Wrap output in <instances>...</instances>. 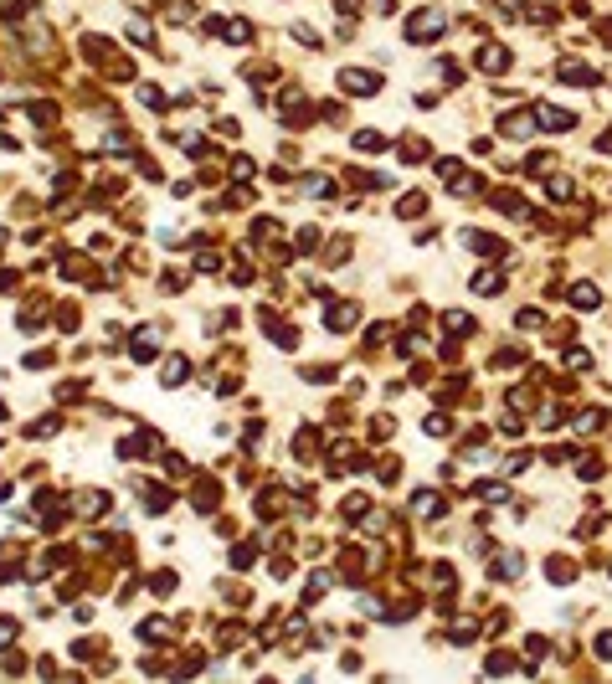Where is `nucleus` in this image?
<instances>
[{"label": "nucleus", "mask_w": 612, "mask_h": 684, "mask_svg": "<svg viewBox=\"0 0 612 684\" xmlns=\"http://www.w3.org/2000/svg\"><path fill=\"white\" fill-rule=\"evenodd\" d=\"M437 31H448V11H417V16H407V41H432Z\"/></svg>", "instance_id": "1"}, {"label": "nucleus", "mask_w": 612, "mask_h": 684, "mask_svg": "<svg viewBox=\"0 0 612 684\" xmlns=\"http://www.w3.org/2000/svg\"><path fill=\"white\" fill-rule=\"evenodd\" d=\"M340 87H345L350 98H360V93L370 98V93H381V78H376V73H360V68H345V73H340Z\"/></svg>", "instance_id": "2"}, {"label": "nucleus", "mask_w": 612, "mask_h": 684, "mask_svg": "<svg viewBox=\"0 0 612 684\" xmlns=\"http://www.w3.org/2000/svg\"><path fill=\"white\" fill-rule=\"evenodd\" d=\"M535 119H540V129H551V134H566L576 119L566 114V108H556V103H535Z\"/></svg>", "instance_id": "3"}, {"label": "nucleus", "mask_w": 612, "mask_h": 684, "mask_svg": "<svg viewBox=\"0 0 612 684\" xmlns=\"http://www.w3.org/2000/svg\"><path fill=\"white\" fill-rule=\"evenodd\" d=\"M556 78H561V82H576V87H592V82H602L592 68H586V62H571V57H566L561 68H556Z\"/></svg>", "instance_id": "4"}, {"label": "nucleus", "mask_w": 612, "mask_h": 684, "mask_svg": "<svg viewBox=\"0 0 612 684\" xmlns=\"http://www.w3.org/2000/svg\"><path fill=\"white\" fill-rule=\"evenodd\" d=\"M463 242H468V252H478V257H505V242L489 237V232H463Z\"/></svg>", "instance_id": "5"}, {"label": "nucleus", "mask_w": 612, "mask_h": 684, "mask_svg": "<svg viewBox=\"0 0 612 684\" xmlns=\"http://www.w3.org/2000/svg\"><path fill=\"white\" fill-rule=\"evenodd\" d=\"M355 319H360V309H355V304H335V309H330V314H324V324H330V329H335V335H345V329H350V324H355Z\"/></svg>", "instance_id": "6"}, {"label": "nucleus", "mask_w": 612, "mask_h": 684, "mask_svg": "<svg viewBox=\"0 0 612 684\" xmlns=\"http://www.w3.org/2000/svg\"><path fill=\"white\" fill-rule=\"evenodd\" d=\"M478 68H484V73H505V68H510V52L489 41V47H478Z\"/></svg>", "instance_id": "7"}, {"label": "nucleus", "mask_w": 612, "mask_h": 684, "mask_svg": "<svg viewBox=\"0 0 612 684\" xmlns=\"http://www.w3.org/2000/svg\"><path fill=\"white\" fill-rule=\"evenodd\" d=\"M473 294H478V299L505 294V278H499V273H478V278H473Z\"/></svg>", "instance_id": "8"}, {"label": "nucleus", "mask_w": 612, "mask_h": 684, "mask_svg": "<svg viewBox=\"0 0 612 684\" xmlns=\"http://www.w3.org/2000/svg\"><path fill=\"white\" fill-rule=\"evenodd\" d=\"M499 129H505L510 139H525V134H530V114H505V119H499Z\"/></svg>", "instance_id": "9"}, {"label": "nucleus", "mask_w": 612, "mask_h": 684, "mask_svg": "<svg viewBox=\"0 0 612 684\" xmlns=\"http://www.w3.org/2000/svg\"><path fill=\"white\" fill-rule=\"evenodd\" d=\"M186 370H190V365H186L181 356H170L165 370H160V381H165V386H181V381H186Z\"/></svg>", "instance_id": "10"}, {"label": "nucleus", "mask_w": 612, "mask_h": 684, "mask_svg": "<svg viewBox=\"0 0 612 684\" xmlns=\"http://www.w3.org/2000/svg\"><path fill=\"white\" fill-rule=\"evenodd\" d=\"M571 304H576V309H597V304H602V294L592 289V283H576V289H571Z\"/></svg>", "instance_id": "11"}, {"label": "nucleus", "mask_w": 612, "mask_h": 684, "mask_svg": "<svg viewBox=\"0 0 612 684\" xmlns=\"http://www.w3.org/2000/svg\"><path fill=\"white\" fill-rule=\"evenodd\" d=\"M190 499H195V510H206V515H211V510H216V483H211V479H206V483H195V494H190Z\"/></svg>", "instance_id": "12"}, {"label": "nucleus", "mask_w": 612, "mask_h": 684, "mask_svg": "<svg viewBox=\"0 0 612 684\" xmlns=\"http://www.w3.org/2000/svg\"><path fill=\"white\" fill-rule=\"evenodd\" d=\"M155 340H160L155 329H144V335L134 340V360H155Z\"/></svg>", "instance_id": "13"}, {"label": "nucleus", "mask_w": 612, "mask_h": 684, "mask_svg": "<svg viewBox=\"0 0 612 684\" xmlns=\"http://www.w3.org/2000/svg\"><path fill=\"white\" fill-rule=\"evenodd\" d=\"M473 494L484 499V504H499V499H510V489H505V483H473Z\"/></svg>", "instance_id": "14"}, {"label": "nucleus", "mask_w": 612, "mask_h": 684, "mask_svg": "<svg viewBox=\"0 0 612 684\" xmlns=\"http://www.w3.org/2000/svg\"><path fill=\"white\" fill-rule=\"evenodd\" d=\"M443 324L453 329L458 340H463V335H473V319H468V314H458V309H453V314H443Z\"/></svg>", "instance_id": "15"}, {"label": "nucleus", "mask_w": 612, "mask_h": 684, "mask_svg": "<svg viewBox=\"0 0 612 684\" xmlns=\"http://www.w3.org/2000/svg\"><path fill=\"white\" fill-rule=\"evenodd\" d=\"M453 643H473V638H478V623H473V617H463V623H453Z\"/></svg>", "instance_id": "16"}, {"label": "nucleus", "mask_w": 612, "mask_h": 684, "mask_svg": "<svg viewBox=\"0 0 612 684\" xmlns=\"http://www.w3.org/2000/svg\"><path fill=\"white\" fill-rule=\"evenodd\" d=\"M494 206L505 211V216H520V206H525V201H520L515 191H499V196H494Z\"/></svg>", "instance_id": "17"}, {"label": "nucleus", "mask_w": 612, "mask_h": 684, "mask_svg": "<svg viewBox=\"0 0 612 684\" xmlns=\"http://www.w3.org/2000/svg\"><path fill=\"white\" fill-rule=\"evenodd\" d=\"M422 206H427V201L412 191V196H402V201H397V216H422Z\"/></svg>", "instance_id": "18"}, {"label": "nucleus", "mask_w": 612, "mask_h": 684, "mask_svg": "<svg viewBox=\"0 0 612 684\" xmlns=\"http://www.w3.org/2000/svg\"><path fill=\"white\" fill-rule=\"evenodd\" d=\"M515 577H520V556H505L494 566V582H515Z\"/></svg>", "instance_id": "19"}, {"label": "nucleus", "mask_w": 612, "mask_h": 684, "mask_svg": "<svg viewBox=\"0 0 612 684\" xmlns=\"http://www.w3.org/2000/svg\"><path fill=\"white\" fill-rule=\"evenodd\" d=\"M602 422H607V417H602V412H597V407H586V412H581V417H576V427H581V432H597V427H602Z\"/></svg>", "instance_id": "20"}, {"label": "nucleus", "mask_w": 612, "mask_h": 684, "mask_svg": "<svg viewBox=\"0 0 612 684\" xmlns=\"http://www.w3.org/2000/svg\"><path fill=\"white\" fill-rule=\"evenodd\" d=\"M355 149L376 154V149H386V139H381V134H370V129H365V134H355Z\"/></svg>", "instance_id": "21"}, {"label": "nucleus", "mask_w": 612, "mask_h": 684, "mask_svg": "<svg viewBox=\"0 0 612 684\" xmlns=\"http://www.w3.org/2000/svg\"><path fill=\"white\" fill-rule=\"evenodd\" d=\"M227 41H237V47H242V41H252V26H247V21H232V26H227Z\"/></svg>", "instance_id": "22"}, {"label": "nucleus", "mask_w": 612, "mask_h": 684, "mask_svg": "<svg viewBox=\"0 0 612 684\" xmlns=\"http://www.w3.org/2000/svg\"><path fill=\"white\" fill-rule=\"evenodd\" d=\"M586 365H592L586 350H566V370H586Z\"/></svg>", "instance_id": "23"}, {"label": "nucleus", "mask_w": 612, "mask_h": 684, "mask_svg": "<svg viewBox=\"0 0 612 684\" xmlns=\"http://www.w3.org/2000/svg\"><path fill=\"white\" fill-rule=\"evenodd\" d=\"M422 154H427L422 139H402V160H422Z\"/></svg>", "instance_id": "24"}, {"label": "nucleus", "mask_w": 612, "mask_h": 684, "mask_svg": "<svg viewBox=\"0 0 612 684\" xmlns=\"http://www.w3.org/2000/svg\"><path fill=\"white\" fill-rule=\"evenodd\" d=\"M540 324H545L540 309H520V329H540Z\"/></svg>", "instance_id": "25"}, {"label": "nucleus", "mask_w": 612, "mask_h": 684, "mask_svg": "<svg viewBox=\"0 0 612 684\" xmlns=\"http://www.w3.org/2000/svg\"><path fill=\"white\" fill-rule=\"evenodd\" d=\"M62 422H57V417H41V422H31V437H52Z\"/></svg>", "instance_id": "26"}, {"label": "nucleus", "mask_w": 612, "mask_h": 684, "mask_svg": "<svg viewBox=\"0 0 612 684\" xmlns=\"http://www.w3.org/2000/svg\"><path fill=\"white\" fill-rule=\"evenodd\" d=\"M422 427H427V432H432V437H443V432H448V427H453V422H448V417H443V412H437V417H427V422H422Z\"/></svg>", "instance_id": "27"}, {"label": "nucleus", "mask_w": 612, "mask_h": 684, "mask_svg": "<svg viewBox=\"0 0 612 684\" xmlns=\"http://www.w3.org/2000/svg\"><path fill=\"white\" fill-rule=\"evenodd\" d=\"M232 566L247 571V566H252V545H237V550H232Z\"/></svg>", "instance_id": "28"}, {"label": "nucleus", "mask_w": 612, "mask_h": 684, "mask_svg": "<svg viewBox=\"0 0 612 684\" xmlns=\"http://www.w3.org/2000/svg\"><path fill=\"white\" fill-rule=\"evenodd\" d=\"M551 196H556V201H566V196H571V181H566V175H551Z\"/></svg>", "instance_id": "29"}, {"label": "nucleus", "mask_w": 612, "mask_h": 684, "mask_svg": "<svg viewBox=\"0 0 612 684\" xmlns=\"http://www.w3.org/2000/svg\"><path fill=\"white\" fill-rule=\"evenodd\" d=\"M510 669H515L510 653H494V658H489V674H510Z\"/></svg>", "instance_id": "30"}, {"label": "nucleus", "mask_w": 612, "mask_h": 684, "mask_svg": "<svg viewBox=\"0 0 612 684\" xmlns=\"http://www.w3.org/2000/svg\"><path fill=\"white\" fill-rule=\"evenodd\" d=\"M6 643H16V623H11V617H0V648H6Z\"/></svg>", "instance_id": "31"}, {"label": "nucleus", "mask_w": 612, "mask_h": 684, "mask_svg": "<svg viewBox=\"0 0 612 684\" xmlns=\"http://www.w3.org/2000/svg\"><path fill=\"white\" fill-rule=\"evenodd\" d=\"M602 474V458H581V479H597Z\"/></svg>", "instance_id": "32"}, {"label": "nucleus", "mask_w": 612, "mask_h": 684, "mask_svg": "<svg viewBox=\"0 0 612 684\" xmlns=\"http://www.w3.org/2000/svg\"><path fill=\"white\" fill-rule=\"evenodd\" d=\"M597 658H612V633H597Z\"/></svg>", "instance_id": "33"}, {"label": "nucleus", "mask_w": 612, "mask_h": 684, "mask_svg": "<svg viewBox=\"0 0 612 684\" xmlns=\"http://www.w3.org/2000/svg\"><path fill=\"white\" fill-rule=\"evenodd\" d=\"M597 36H602L607 47H612V16H607V21H597Z\"/></svg>", "instance_id": "34"}, {"label": "nucleus", "mask_w": 612, "mask_h": 684, "mask_svg": "<svg viewBox=\"0 0 612 684\" xmlns=\"http://www.w3.org/2000/svg\"><path fill=\"white\" fill-rule=\"evenodd\" d=\"M597 149H607V154H612V129H607V134L597 139Z\"/></svg>", "instance_id": "35"}]
</instances>
